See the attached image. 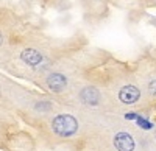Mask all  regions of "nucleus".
Masks as SVG:
<instances>
[{
    "mask_svg": "<svg viewBox=\"0 0 156 151\" xmlns=\"http://www.w3.org/2000/svg\"><path fill=\"white\" fill-rule=\"evenodd\" d=\"M150 91H151V92H154V94H156V81H153V83H151V84H150Z\"/></svg>",
    "mask_w": 156,
    "mask_h": 151,
    "instance_id": "obj_8",
    "label": "nucleus"
},
{
    "mask_svg": "<svg viewBox=\"0 0 156 151\" xmlns=\"http://www.w3.org/2000/svg\"><path fill=\"white\" fill-rule=\"evenodd\" d=\"M81 100L86 105H97L100 100V95H98L97 89H94V87H86L81 92Z\"/></svg>",
    "mask_w": 156,
    "mask_h": 151,
    "instance_id": "obj_6",
    "label": "nucleus"
},
{
    "mask_svg": "<svg viewBox=\"0 0 156 151\" xmlns=\"http://www.w3.org/2000/svg\"><path fill=\"white\" fill-rule=\"evenodd\" d=\"M2 42H3V36H2V33H0V45H2Z\"/></svg>",
    "mask_w": 156,
    "mask_h": 151,
    "instance_id": "obj_10",
    "label": "nucleus"
},
{
    "mask_svg": "<svg viewBox=\"0 0 156 151\" xmlns=\"http://www.w3.org/2000/svg\"><path fill=\"white\" fill-rule=\"evenodd\" d=\"M114 146L119 151H133L134 149V140L128 132H119L114 137Z\"/></svg>",
    "mask_w": 156,
    "mask_h": 151,
    "instance_id": "obj_2",
    "label": "nucleus"
},
{
    "mask_svg": "<svg viewBox=\"0 0 156 151\" xmlns=\"http://www.w3.org/2000/svg\"><path fill=\"white\" fill-rule=\"evenodd\" d=\"M20 56H22L23 62H27V64H30V66H37L39 62L42 61V55L39 52H36V50H33V48L23 50Z\"/></svg>",
    "mask_w": 156,
    "mask_h": 151,
    "instance_id": "obj_5",
    "label": "nucleus"
},
{
    "mask_svg": "<svg viewBox=\"0 0 156 151\" xmlns=\"http://www.w3.org/2000/svg\"><path fill=\"white\" fill-rule=\"evenodd\" d=\"M125 117H126L128 120H133V118H137V115H136V114H126Z\"/></svg>",
    "mask_w": 156,
    "mask_h": 151,
    "instance_id": "obj_9",
    "label": "nucleus"
},
{
    "mask_svg": "<svg viewBox=\"0 0 156 151\" xmlns=\"http://www.w3.org/2000/svg\"><path fill=\"white\" fill-rule=\"evenodd\" d=\"M139 97H140V92H139L137 87H134V86H125V87H122L120 92H119V98L122 100L123 103H128V105L136 103L139 100Z\"/></svg>",
    "mask_w": 156,
    "mask_h": 151,
    "instance_id": "obj_3",
    "label": "nucleus"
},
{
    "mask_svg": "<svg viewBox=\"0 0 156 151\" xmlns=\"http://www.w3.org/2000/svg\"><path fill=\"white\" fill-rule=\"evenodd\" d=\"M51 129L55 134L61 136V137H69L72 134L76 132L78 129V122L75 120V117L69 115V114H62L53 118L51 122Z\"/></svg>",
    "mask_w": 156,
    "mask_h": 151,
    "instance_id": "obj_1",
    "label": "nucleus"
},
{
    "mask_svg": "<svg viewBox=\"0 0 156 151\" xmlns=\"http://www.w3.org/2000/svg\"><path fill=\"white\" fill-rule=\"evenodd\" d=\"M137 125H139V126H142L144 129H150L151 128V123L147 122L145 118H142V117H137Z\"/></svg>",
    "mask_w": 156,
    "mask_h": 151,
    "instance_id": "obj_7",
    "label": "nucleus"
},
{
    "mask_svg": "<svg viewBox=\"0 0 156 151\" xmlns=\"http://www.w3.org/2000/svg\"><path fill=\"white\" fill-rule=\"evenodd\" d=\"M66 84H67V80H66V77H62L61 73H51L50 77L47 78L48 89L53 91V92H61V91H64Z\"/></svg>",
    "mask_w": 156,
    "mask_h": 151,
    "instance_id": "obj_4",
    "label": "nucleus"
}]
</instances>
